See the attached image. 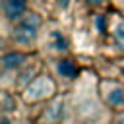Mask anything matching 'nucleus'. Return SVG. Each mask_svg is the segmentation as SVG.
<instances>
[{
	"label": "nucleus",
	"mask_w": 124,
	"mask_h": 124,
	"mask_svg": "<svg viewBox=\"0 0 124 124\" xmlns=\"http://www.w3.org/2000/svg\"><path fill=\"white\" fill-rule=\"evenodd\" d=\"M99 74L83 68L78 81L66 91L70 116L83 124H108L112 112L101 99L99 93Z\"/></svg>",
	"instance_id": "obj_1"
},
{
	"label": "nucleus",
	"mask_w": 124,
	"mask_h": 124,
	"mask_svg": "<svg viewBox=\"0 0 124 124\" xmlns=\"http://www.w3.org/2000/svg\"><path fill=\"white\" fill-rule=\"evenodd\" d=\"M45 23H46V17L41 12L31 8L17 21H14L8 27H2L4 46L17 48L23 52H39V41H41Z\"/></svg>",
	"instance_id": "obj_2"
},
{
	"label": "nucleus",
	"mask_w": 124,
	"mask_h": 124,
	"mask_svg": "<svg viewBox=\"0 0 124 124\" xmlns=\"http://www.w3.org/2000/svg\"><path fill=\"white\" fill-rule=\"evenodd\" d=\"M101 54L107 60L124 58V12L110 8L107 12L105 33L101 39Z\"/></svg>",
	"instance_id": "obj_3"
},
{
	"label": "nucleus",
	"mask_w": 124,
	"mask_h": 124,
	"mask_svg": "<svg viewBox=\"0 0 124 124\" xmlns=\"http://www.w3.org/2000/svg\"><path fill=\"white\" fill-rule=\"evenodd\" d=\"M39 54L45 60L72 54V41L66 29L56 19H46L41 33V41H39Z\"/></svg>",
	"instance_id": "obj_4"
},
{
	"label": "nucleus",
	"mask_w": 124,
	"mask_h": 124,
	"mask_svg": "<svg viewBox=\"0 0 124 124\" xmlns=\"http://www.w3.org/2000/svg\"><path fill=\"white\" fill-rule=\"evenodd\" d=\"M60 93V85L50 74V70L45 66V70L19 93L25 107H43L50 99H54Z\"/></svg>",
	"instance_id": "obj_5"
},
{
	"label": "nucleus",
	"mask_w": 124,
	"mask_h": 124,
	"mask_svg": "<svg viewBox=\"0 0 124 124\" xmlns=\"http://www.w3.org/2000/svg\"><path fill=\"white\" fill-rule=\"evenodd\" d=\"M45 62H46V68L50 70V74L54 76V79L58 81V85L64 91H68L83 72L79 60L74 54L60 56V58H50V60H45Z\"/></svg>",
	"instance_id": "obj_6"
},
{
	"label": "nucleus",
	"mask_w": 124,
	"mask_h": 124,
	"mask_svg": "<svg viewBox=\"0 0 124 124\" xmlns=\"http://www.w3.org/2000/svg\"><path fill=\"white\" fill-rule=\"evenodd\" d=\"M68 118H70V107H68L66 91L58 93L54 99L45 103L35 116V120L39 124H64Z\"/></svg>",
	"instance_id": "obj_7"
},
{
	"label": "nucleus",
	"mask_w": 124,
	"mask_h": 124,
	"mask_svg": "<svg viewBox=\"0 0 124 124\" xmlns=\"http://www.w3.org/2000/svg\"><path fill=\"white\" fill-rule=\"evenodd\" d=\"M99 93L110 112L124 110V81L110 76L99 78Z\"/></svg>",
	"instance_id": "obj_8"
},
{
	"label": "nucleus",
	"mask_w": 124,
	"mask_h": 124,
	"mask_svg": "<svg viewBox=\"0 0 124 124\" xmlns=\"http://www.w3.org/2000/svg\"><path fill=\"white\" fill-rule=\"evenodd\" d=\"M35 52H23L17 48H10V46H2V54H0V85L6 83Z\"/></svg>",
	"instance_id": "obj_9"
},
{
	"label": "nucleus",
	"mask_w": 124,
	"mask_h": 124,
	"mask_svg": "<svg viewBox=\"0 0 124 124\" xmlns=\"http://www.w3.org/2000/svg\"><path fill=\"white\" fill-rule=\"evenodd\" d=\"M31 10V0H0V17L2 27L12 25Z\"/></svg>",
	"instance_id": "obj_10"
},
{
	"label": "nucleus",
	"mask_w": 124,
	"mask_h": 124,
	"mask_svg": "<svg viewBox=\"0 0 124 124\" xmlns=\"http://www.w3.org/2000/svg\"><path fill=\"white\" fill-rule=\"evenodd\" d=\"M19 107H25L19 93H14L10 89H0V112L6 114H16Z\"/></svg>",
	"instance_id": "obj_11"
},
{
	"label": "nucleus",
	"mask_w": 124,
	"mask_h": 124,
	"mask_svg": "<svg viewBox=\"0 0 124 124\" xmlns=\"http://www.w3.org/2000/svg\"><path fill=\"white\" fill-rule=\"evenodd\" d=\"M79 4L89 12V14H103L110 10L108 0H79Z\"/></svg>",
	"instance_id": "obj_12"
},
{
	"label": "nucleus",
	"mask_w": 124,
	"mask_h": 124,
	"mask_svg": "<svg viewBox=\"0 0 124 124\" xmlns=\"http://www.w3.org/2000/svg\"><path fill=\"white\" fill-rule=\"evenodd\" d=\"M0 124H21V122H17L16 114H6V112H0Z\"/></svg>",
	"instance_id": "obj_13"
},
{
	"label": "nucleus",
	"mask_w": 124,
	"mask_h": 124,
	"mask_svg": "<svg viewBox=\"0 0 124 124\" xmlns=\"http://www.w3.org/2000/svg\"><path fill=\"white\" fill-rule=\"evenodd\" d=\"M108 124H124V110L112 112V116H110V122H108Z\"/></svg>",
	"instance_id": "obj_14"
},
{
	"label": "nucleus",
	"mask_w": 124,
	"mask_h": 124,
	"mask_svg": "<svg viewBox=\"0 0 124 124\" xmlns=\"http://www.w3.org/2000/svg\"><path fill=\"white\" fill-rule=\"evenodd\" d=\"M114 62H116V66H118V74L112 76V78H118V79L124 81V58H122V60H114Z\"/></svg>",
	"instance_id": "obj_15"
},
{
	"label": "nucleus",
	"mask_w": 124,
	"mask_h": 124,
	"mask_svg": "<svg viewBox=\"0 0 124 124\" xmlns=\"http://www.w3.org/2000/svg\"><path fill=\"white\" fill-rule=\"evenodd\" d=\"M64 124H83V122H79V120H76V118H72V116H70V118H68Z\"/></svg>",
	"instance_id": "obj_16"
},
{
	"label": "nucleus",
	"mask_w": 124,
	"mask_h": 124,
	"mask_svg": "<svg viewBox=\"0 0 124 124\" xmlns=\"http://www.w3.org/2000/svg\"><path fill=\"white\" fill-rule=\"evenodd\" d=\"M21 124H39L35 118H27V120H21Z\"/></svg>",
	"instance_id": "obj_17"
}]
</instances>
